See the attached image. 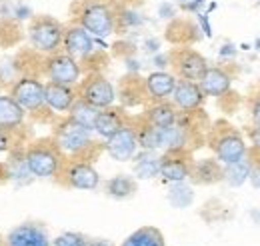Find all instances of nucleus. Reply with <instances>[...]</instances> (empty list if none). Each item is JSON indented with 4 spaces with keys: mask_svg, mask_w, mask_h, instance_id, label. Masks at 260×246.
Returning <instances> with one entry per match:
<instances>
[{
    "mask_svg": "<svg viewBox=\"0 0 260 246\" xmlns=\"http://www.w3.org/2000/svg\"><path fill=\"white\" fill-rule=\"evenodd\" d=\"M236 50H234V46L232 44H224L222 48H220V56H232Z\"/></svg>",
    "mask_w": 260,
    "mask_h": 246,
    "instance_id": "nucleus-39",
    "label": "nucleus"
},
{
    "mask_svg": "<svg viewBox=\"0 0 260 246\" xmlns=\"http://www.w3.org/2000/svg\"><path fill=\"white\" fill-rule=\"evenodd\" d=\"M192 200V190L188 186H184V182H178V184H172V190H170V202L178 206H186L188 202Z\"/></svg>",
    "mask_w": 260,
    "mask_h": 246,
    "instance_id": "nucleus-30",
    "label": "nucleus"
},
{
    "mask_svg": "<svg viewBox=\"0 0 260 246\" xmlns=\"http://www.w3.org/2000/svg\"><path fill=\"white\" fill-rule=\"evenodd\" d=\"M78 93L74 86H66L58 82H44V100H46V108L50 114L56 116H66L68 110L72 108V104L76 102Z\"/></svg>",
    "mask_w": 260,
    "mask_h": 246,
    "instance_id": "nucleus-16",
    "label": "nucleus"
},
{
    "mask_svg": "<svg viewBox=\"0 0 260 246\" xmlns=\"http://www.w3.org/2000/svg\"><path fill=\"white\" fill-rule=\"evenodd\" d=\"M52 238L42 222H22L16 224L4 236V246H50Z\"/></svg>",
    "mask_w": 260,
    "mask_h": 246,
    "instance_id": "nucleus-14",
    "label": "nucleus"
},
{
    "mask_svg": "<svg viewBox=\"0 0 260 246\" xmlns=\"http://www.w3.org/2000/svg\"><path fill=\"white\" fill-rule=\"evenodd\" d=\"M88 246H112L108 240H98V238H90Z\"/></svg>",
    "mask_w": 260,
    "mask_h": 246,
    "instance_id": "nucleus-40",
    "label": "nucleus"
},
{
    "mask_svg": "<svg viewBox=\"0 0 260 246\" xmlns=\"http://www.w3.org/2000/svg\"><path fill=\"white\" fill-rule=\"evenodd\" d=\"M0 246H4V234L0 232Z\"/></svg>",
    "mask_w": 260,
    "mask_h": 246,
    "instance_id": "nucleus-41",
    "label": "nucleus"
},
{
    "mask_svg": "<svg viewBox=\"0 0 260 246\" xmlns=\"http://www.w3.org/2000/svg\"><path fill=\"white\" fill-rule=\"evenodd\" d=\"M200 88L204 96H210V98H222L230 93V86H232V74L226 66H210L206 68V72L202 74V78L198 80Z\"/></svg>",
    "mask_w": 260,
    "mask_h": 246,
    "instance_id": "nucleus-18",
    "label": "nucleus"
},
{
    "mask_svg": "<svg viewBox=\"0 0 260 246\" xmlns=\"http://www.w3.org/2000/svg\"><path fill=\"white\" fill-rule=\"evenodd\" d=\"M56 182L64 188H74V190H96L100 186V174L90 160L74 158L64 162Z\"/></svg>",
    "mask_w": 260,
    "mask_h": 246,
    "instance_id": "nucleus-9",
    "label": "nucleus"
},
{
    "mask_svg": "<svg viewBox=\"0 0 260 246\" xmlns=\"http://www.w3.org/2000/svg\"><path fill=\"white\" fill-rule=\"evenodd\" d=\"M146 20L134 8H118V28H138Z\"/></svg>",
    "mask_w": 260,
    "mask_h": 246,
    "instance_id": "nucleus-28",
    "label": "nucleus"
},
{
    "mask_svg": "<svg viewBox=\"0 0 260 246\" xmlns=\"http://www.w3.org/2000/svg\"><path fill=\"white\" fill-rule=\"evenodd\" d=\"M144 46H146V50H148V52H156L160 44H158V40H156V38H148Z\"/></svg>",
    "mask_w": 260,
    "mask_h": 246,
    "instance_id": "nucleus-38",
    "label": "nucleus"
},
{
    "mask_svg": "<svg viewBox=\"0 0 260 246\" xmlns=\"http://www.w3.org/2000/svg\"><path fill=\"white\" fill-rule=\"evenodd\" d=\"M26 120H28V114L24 112V108L8 93L0 94V128L22 136Z\"/></svg>",
    "mask_w": 260,
    "mask_h": 246,
    "instance_id": "nucleus-17",
    "label": "nucleus"
},
{
    "mask_svg": "<svg viewBox=\"0 0 260 246\" xmlns=\"http://www.w3.org/2000/svg\"><path fill=\"white\" fill-rule=\"evenodd\" d=\"M158 16L164 18V20H172L176 16V6L170 2V0H162L158 4Z\"/></svg>",
    "mask_w": 260,
    "mask_h": 246,
    "instance_id": "nucleus-34",
    "label": "nucleus"
},
{
    "mask_svg": "<svg viewBox=\"0 0 260 246\" xmlns=\"http://www.w3.org/2000/svg\"><path fill=\"white\" fill-rule=\"evenodd\" d=\"M170 56V66L172 72L178 80H194L198 82L202 78V74L208 68V60L190 46H180L174 48L172 52H168Z\"/></svg>",
    "mask_w": 260,
    "mask_h": 246,
    "instance_id": "nucleus-11",
    "label": "nucleus"
},
{
    "mask_svg": "<svg viewBox=\"0 0 260 246\" xmlns=\"http://www.w3.org/2000/svg\"><path fill=\"white\" fill-rule=\"evenodd\" d=\"M104 150L106 154L116 160V162H128L138 152V134H136V124L128 120L122 128H118L112 136L104 140Z\"/></svg>",
    "mask_w": 260,
    "mask_h": 246,
    "instance_id": "nucleus-12",
    "label": "nucleus"
},
{
    "mask_svg": "<svg viewBox=\"0 0 260 246\" xmlns=\"http://www.w3.org/2000/svg\"><path fill=\"white\" fill-rule=\"evenodd\" d=\"M64 24L52 16H34L26 26V40L34 54L40 58L62 50Z\"/></svg>",
    "mask_w": 260,
    "mask_h": 246,
    "instance_id": "nucleus-4",
    "label": "nucleus"
},
{
    "mask_svg": "<svg viewBox=\"0 0 260 246\" xmlns=\"http://www.w3.org/2000/svg\"><path fill=\"white\" fill-rule=\"evenodd\" d=\"M136 188H138L136 180L132 176H126V174H116L110 180H106V184H104L106 194L116 198V200H126L130 196H134Z\"/></svg>",
    "mask_w": 260,
    "mask_h": 246,
    "instance_id": "nucleus-26",
    "label": "nucleus"
},
{
    "mask_svg": "<svg viewBox=\"0 0 260 246\" xmlns=\"http://www.w3.org/2000/svg\"><path fill=\"white\" fill-rule=\"evenodd\" d=\"M134 174L136 178L150 180L160 174V154L150 150H140L134 154Z\"/></svg>",
    "mask_w": 260,
    "mask_h": 246,
    "instance_id": "nucleus-23",
    "label": "nucleus"
},
{
    "mask_svg": "<svg viewBox=\"0 0 260 246\" xmlns=\"http://www.w3.org/2000/svg\"><path fill=\"white\" fill-rule=\"evenodd\" d=\"M120 246H166L164 234L156 226H140L128 234Z\"/></svg>",
    "mask_w": 260,
    "mask_h": 246,
    "instance_id": "nucleus-25",
    "label": "nucleus"
},
{
    "mask_svg": "<svg viewBox=\"0 0 260 246\" xmlns=\"http://www.w3.org/2000/svg\"><path fill=\"white\" fill-rule=\"evenodd\" d=\"M12 18L18 22H30L34 18L32 8L24 2H16V4H12Z\"/></svg>",
    "mask_w": 260,
    "mask_h": 246,
    "instance_id": "nucleus-32",
    "label": "nucleus"
},
{
    "mask_svg": "<svg viewBox=\"0 0 260 246\" xmlns=\"http://www.w3.org/2000/svg\"><path fill=\"white\" fill-rule=\"evenodd\" d=\"M88 242L90 238L80 232H62L50 242V246H88Z\"/></svg>",
    "mask_w": 260,
    "mask_h": 246,
    "instance_id": "nucleus-29",
    "label": "nucleus"
},
{
    "mask_svg": "<svg viewBox=\"0 0 260 246\" xmlns=\"http://www.w3.org/2000/svg\"><path fill=\"white\" fill-rule=\"evenodd\" d=\"M198 24L202 26V30H204V34H206V36H210V34H212V32H210V24H208L206 14H200V12H198Z\"/></svg>",
    "mask_w": 260,
    "mask_h": 246,
    "instance_id": "nucleus-37",
    "label": "nucleus"
},
{
    "mask_svg": "<svg viewBox=\"0 0 260 246\" xmlns=\"http://www.w3.org/2000/svg\"><path fill=\"white\" fill-rule=\"evenodd\" d=\"M78 98L92 104L94 108H110L116 104V88L114 84L102 74V72H88L84 74V78L80 80V84L76 86Z\"/></svg>",
    "mask_w": 260,
    "mask_h": 246,
    "instance_id": "nucleus-8",
    "label": "nucleus"
},
{
    "mask_svg": "<svg viewBox=\"0 0 260 246\" xmlns=\"http://www.w3.org/2000/svg\"><path fill=\"white\" fill-rule=\"evenodd\" d=\"M206 96L202 93L200 84L194 80H178L174 86V93L170 96V102L176 106L178 112H198L204 104Z\"/></svg>",
    "mask_w": 260,
    "mask_h": 246,
    "instance_id": "nucleus-15",
    "label": "nucleus"
},
{
    "mask_svg": "<svg viewBox=\"0 0 260 246\" xmlns=\"http://www.w3.org/2000/svg\"><path fill=\"white\" fill-rule=\"evenodd\" d=\"M252 166H254V160L250 158V150H248V154L244 158H240L238 162H232V164H224L222 166V180L228 182L230 186L244 184L250 178Z\"/></svg>",
    "mask_w": 260,
    "mask_h": 246,
    "instance_id": "nucleus-24",
    "label": "nucleus"
},
{
    "mask_svg": "<svg viewBox=\"0 0 260 246\" xmlns=\"http://www.w3.org/2000/svg\"><path fill=\"white\" fill-rule=\"evenodd\" d=\"M190 168H192V158L188 150H170L160 154L158 176H162V180L168 184L186 182L190 178Z\"/></svg>",
    "mask_w": 260,
    "mask_h": 246,
    "instance_id": "nucleus-13",
    "label": "nucleus"
},
{
    "mask_svg": "<svg viewBox=\"0 0 260 246\" xmlns=\"http://www.w3.org/2000/svg\"><path fill=\"white\" fill-rule=\"evenodd\" d=\"M20 138L22 136L0 128V152H12L16 146H20Z\"/></svg>",
    "mask_w": 260,
    "mask_h": 246,
    "instance_id": "nucleus-31",
    "label": "nucleus"
},
{
    "mask_svg": "<svg viewBox=\"0 0 260 246\" xmlns=\"http://www.w3.org/2000/svg\"><path fill=\"white\" fill-rule=\"evenodd\" d=\"M8 94L32 118H44V116L50 114L48 108H46V100H44V80H40L34 74H22V76H18L10 84Z\"/></svg>",
    "mask_w": 260,
    "mask_h": 246,
    "instance_id": "nucleus-5",
    "label": "nucleus"
},
{
    "mask_svg": "<svg viewBox=\"0 0 260 246\" xmlns=\"http://www.w3.org/2000/svg\"><path fill=\"white\" fill-rule=\"evenodd\" d=\"M180 6L186 12H198L204 6V0H180Z\"/></svg>",
    "mask_w": 260,
    "mask_h": 246,
    "instance_id": "nucleus-36",
    "label": "nucleus"
},
{
    "mask_svg": "<svg viewBox=\"0 0 260 246\" xmlns=\"http://www.w3.org/2000/svg\"><path fill=\"white\" fill-rule=\"evenodd\" d=\"M96 38L88 30H84L80 24L72 22L64 26V38H62V52L68 56H72L74 60H78L82 66L88 60H92L98 54Z\"/></svg>",
    "mask_w": 260,
    "mask_h": 246,
    "instance_id": "nucleus-10",
    "label": "nucleus"
},
{
    "mask_svg": "<svg viewBox=\"0 0 260 246\" xmlns=\"http://www.w3.org/2000/svg\"><path fill=\"white\" fill-rule=\"evenodd\" d=\"M178 116H180V112L176 110V106L170 100H160V102H150L146 106L142 120L156 126V128H164V126L178 122Z\"/></svg>",
    "mask_w": 260,
    "mask_h": 246,
    "instance_id": "nucleus-21",
    "label": "nucleus"
},
{
    "mask_svg": "<svg viewBox=\"0 0 260 246\" xmlns=\"http://www.w3.org/2000/svg\"><path fill=\"white\" fill-rule=\"evenodd\" d=\"M54 140V144L58 146V150L62 152L66 160H90L104 150V144L98 142L94 138V132L80 126L78 122H74L72 118H60L54 124V132L50 136Z\"/></svg>",
    "mask_w": 260,
    "mask_h": 246,
    "instance_id": "nucleus-1",
    "label": "nucleus"
},
{
    "mask_svg": "<svg viewBox=\"0 0 260 246\" xmlns=\"http://www.w3.org/2000/svg\"><path fill=\"white\" fill-rule=\"evenodd\" d=\"M74 22L94 38H108L118 30V8L108 0H82Z\"/></svg>",
    "mask_w": 260,
    "mask_h": 246,
    "instance_id": "nucleus-3",
    "label": "nucleus"
},
{
    "mask_svg": "<svg viewBox=\"0 0 260 246\" xmlns=\"http://www.w3.org/2000/svg\"><path fill=\"white\" fill-rule=\"evenodd\" d=\"M144 93L150 102H160V100H170V96L174 93V86L178 82V78L174 76V72L168 70H154L150 72L144 80Z\"/></svg>",
    "mask_w": 260,
    "mask_h": 246,
    "instance_id": "nucleus-19",
    "label": "nucleus"
},
{
    "mask_svg": "<svg viewBox=\"0 0 260 246\" xmlns=\"http://www.w3.org/2000/svg\"><path fill=\"white\" fill-rule=\"evenodd\" d=\"M22 154L30 174L40 180H56L66 162L52 138H40L28 142L26 146H22Z\"/></svg>",
    "mask_w": 260,
    "mask_h": 246,
    "instance_id": "nucleus-2",
    "label": "nucleus"
},
{
    "mask_svg": "<svg viewBox=\"0 0 260 246\" xmlns=\"http://www.w3.org/2000/svg\"><path fill=\"white\" fill-rule=\"evenodd\" d=\"M250 118L254 126H260V93L254 94L252 102H250Z\"/></svg>",
    "mask_w": 260,
    "mask_h": 246,
    "instance_id": "nucleus-35",
    "label": "nucleus"
},
{
    "mask_svg": "<svg viewBox=\"0 0 260 246\" xmlns=\"http://www.w3.org/2000/svg\"><path fill=\"white\" fill-rule=\"evenodd\" d=\"M250 144H252V160L260 162V126H252V130H250Z\"/></svg>",
    "mask_w": 260,
    "mask_h": 246,
    "instance_id": "nucleus-33",
    "label": "nucleus"
},
{
    "mask_svg": "<svg viewBox=\"0 0 260 246\" xmlns=\"http://www.w3.org/2000/svg\"><path fill=\"white\" fill-rule=\"evenodd\" d=\"M190 180L194 184H216L222 180V164L216 158H202L192 160L190 168Z\"/></svg>",
    "mask_w": 260,
    "mask_h": 246,
    "instance_id": "nucleus-22",
    "label": "nucleus"
},
{
    "mask_svg": "<svg viewBox=\"0 0 260 246\" xmlns=\"http://www.w3.org/2000/svg\"><path fill=\"white\" fill-rule=\"evenodd\" d=\"M130 118L126 116V112L118 106H110V108H102L98 110V116L94 120V128L92 132L96 134L100 140H106L108 136H112L118 128H122L128 122Z\"/></svg>",
    "mask_w": 260,
    "mask_h": 246,
    "instance_id": "nucleus-20",
    "label": "nucleus"
},
{
    "mask_svg": "<svg viewBox=\"0 0 260 246\" xmlns=\"http://www.w3.org/2000/svg\"><path fill=\"white\" fill-rule=\"evenodd\" d=\"M210 148L216 156V160L224 166V164H232L244 158L248 154V142L236 128L228 124H218L214 126L210 134Z\"/></svg>",
    "mask_w": 260,
    "mask_h": 246,
    "instance_id": "nucleus-6",
    "label": "nucleus"
},
{
    "mask_svg": "<svg viewBox=\"0 0 260 246\" xmlns=\"http://www.w3.org/2000/svg\"><path fill=\"white\" fill-rule=\"evenodd\" d=\"M66 116L72 118L74 122H78L80 126L92 130V128H94V120H96V116H98V108H94L92 104H88V102H84V100H80V98H76V102L72 104V108L68 110Z\"/></svg>",
    "mask_w": 260,
    "mask_h": 246,
    "instance_id": "nucleus-27",
    "label": "nucleus"
},
{
    "mask_svg": "<svg viewBox=\"0 0 260 246\" xmlns=\"http://www.w3.org/2000/svg\"><path fill=\"white\" fill-rule=\"evenodd\" d=\"M40 70H42L46 80L66 84V86H74V88L80 84V80L86 74L84 66L78 60H74L72 56H68L62 50L54 52L50 56H44L40 62Z\"/></svg>",
    "mask_w": 260,
    "mask_h": 246,
    "instance_id": "nucleus-7",
    "label": "nucleus"
}]
</instances>
